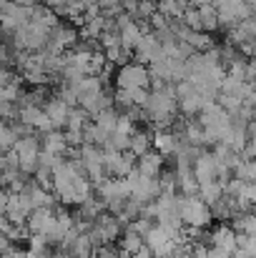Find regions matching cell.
<instances>
[{"label":"cell","mask_w":256,"mask_h":258,"mask_svg":"<svg viewBox=\"0 0 256 258\" xmlns=\"http://www.w3.org/2000/svg\"><path fill=\"white\" fill-rule=\"evenodd\" d=\"M143 120L153 125V131L161 128H171L178 113V98H176V86L169 83H159L151 81V90H148V100L141 108Z\"/></svg>","instance_id":"cell-1"},{"label":"cell","mask_w":256,"mask_h":258,"mask_svg":"<svg viewBox=\"0 0 256 258\" xmlns=\"http://www.w3.org/2000/svg\"><path fill=\"white\" fill-rule=\"evenodd\" d=\"M201 125H203V133H206V146H216L224 141L229 125H231V113L219 103V100H211L201 108L198 118H196Z\"/></svg>","instance_id":"cell-2"},{"label":"cell","mask_w":256,"mask_h":258,"mask_svg":"<svg viewBox=\"0 0 256 258\" xmlns=\"http://www.w3.org/2000/svg\"><path fill=\"white\" fill-rule=\"evenodd\" d=\"M95 196L103 201V206H106L108 213H116V216H118V213L123 211L126 201L131 198V188H128L126 178H113V175H108L103 183L95 185Z\"/></svg>","instance_id":"cell-3"},{"label":"cell","mask_w":256,"mask_h":258,"mask_svg":"<svg viewBox=\"0 0 256 258\" xmlns=\"http://www.w3.org/2000/svg\"><path fill=\"white\" fill-rule=\"evenodd\" d=\"M181 218L186 228H209L214 211L206 201H201V196H181Z\"/></svg>","instance_id":"cell-4"},{"label":"cell","mask_w":256,"mask_h":258,"mask_svg":"<svg viewBox=\"0 0 256 258\" xmlns=\"http://www.w3.org/2000/svg\"><path fill=\"white\" fill-rule=\"evenodd\" d=\"M121 233H123V223L118 221L116 213H108V211H103L88 228V236L95 246H111L113 241L121 238Z\"/></svg>","instance_id":"cell-5"},{"label":"cell","mask_w":256,"mask_h":258,"mask_svg":"<svg viewBox=\"0 0 256 258\" xmlns=\"http://www.w3.org/2000/svg\"><path fill=\"white\" fill-rule=\"evenodd\" d=\"M176 98H178V110L186 113V115H198L201 108L214 100V98H209L203 90H198L188 78L181 81V83H176Z\"/></svg>","instance_id":"cell-6"},{"label":"cell","mask_w":256,"mask_h":258,"mask_svg":"<svg viewBox=\"0 0 256 258\" xmlns=\"http://www.w3.org/2000/svg\"><path fill=\"white\" fill-rule=\"evenodd\" d=\"M113 83L116 88H151V71H148V66H143L138 60H128V63L118 66Z\"/></svg>","instance_id":"cell-7"},{"label":"cell","mask_w":256,"mask_h":258,"mask_svg":"<svg viewBox=\"0 0 256 258\" xmlns=\"http://www.w3.org/2000/svg\"><path fill=\"white\" fill-rule=\"evenodd\" d=\"M126 183H128V188H131V198L138 201L141 206H146V203H151V201H156V198L161 196V183H159V178L141 175L136 168L126 175Z\"/></svg>","instance_id":"cell-8"},{"label":"cell","mask_w":256,"mask_h":258,"mask_svg":"<svg viewBox=\"0 0 256 258\" xmlns=\"http://www.w3.org/2000/svg\"><path fill=\"white\" fill-rule=\"evenodd\" d=\"M143 243L153 251V256L156 258H171L176 251H178V246L183 243V241H178V238H173L169 231L164 228V226H159V223H151V228H148V233L143 236Z\"/></svg>","instance_id":"cell-9"},{"label":"cell","mask_w":256,"mask_h":258,"mask_svg":"<svg viewBox=\"0 0 256 258\" xmlns=\"http://www.w3.org/2000/svg\"><path fill=\"white\" fill-rule=\"evenodd\" d=\"M103 166L106 173L113 178H126L136 168V156L131 151H106L103 148Z\"/></svg>","instance_id":"cell-10"},{"label":"cell","mask_w":256,"mask_h":258,"mask_svg":"<svg viewBox=\"0 0 256 258\" xmlns=\"http://www.w3.org/2000/svg\"><path fill=\"white\" fill-rule=\"evenodd\" d=\"M81 40V33L73 28V25H56L53 30H50V35H48V50H53V53H68L76 43Z\"/></svg>","instance_id":"cell-11"},{"label":"cell","mask_w":256,"mask_h":258,"mask_svg":"<svg viewBox=\"0 0 256 258\" xmlns=\"http://www.w3.org/2000/svg\"><path fill=\"white\" fill-rule=\"evenodd\" d=\"M133 55H136V60H138V63H143V66H151L153 60H159V58L164 55V45H161L159 35H156V33H151V30H146V33H143V38L138 40V45H136Z\"/></svg>","instance_id":"cell-12"},{"label":"cell","mask_w":256,"mask_h":258,"mask_svg":"<svg viewBox=\"0 0 256 258\" xmlns=\"http://www.w3.org/2000/svg\"><path fill=\"white\" fill-rule=\"evenodd\" d=\"M178 146H181V136L176 131H171V128L153 131V136H151V148L156 153H161L164 158H173L176 151H178Z\"/></svg>","instance_id":"cell-13"},{"label":"cell","mask_w":256,"mask_h":258,"mask_svg":"<svg viewBox=\"0 0 256 258\" xmlns=\"http://www.w3.org/2000/svg\"><path fill=\"white\" fill-rule=\"evenodd\" d=\"M209 243L214 248L224 251V253H234V251H239V233L234 228H229V226H221V228H216L209 236Z\"/></svg>","instance_id":"cell-14"},{"label":"cell","mask_w":256,"mask_h":258,"mask_svg":"<svg viewBox=\"0 0 256 258\" xmlns=\"http://www.w3.org/2000/svg\"><path fill=\"white\" fill-rule=\"evenodd\" d=\"M136 171L141 173V175H148V178H159L161 171H164V156L151 148L148 153H143V156L136 158Z\"/></svg>","instance_id":"cell-15"},{"label":"cell","mask_w":256,"mask_h":258,"mask_svg":"<svg viewBox=\"0 0 256 258\" xmlns=\"http://www.w3.org/2000/svg\"><path fill=\"white\" fill-rule=\"evenodd\" d=\"M43 110L48 113V118L53 120L56 128H66V120H68V113H71V105L68 103H63L58 95H53V98H48L43 103Z\"/></svg>","instance_id":"cell-16"},{"label":"cell","mask_w":256,"mask_h":258,"mask_svg":"<svg viewBox=\"0 0 256 258\" xmlns=\"http://www.w3.org/2000/svg\"><path fill=\"white\" fill-rule=\"evenodd\" d=\"M40 148H43V151H50V153H56V156H63V158H66V153H68V141H66V133H63L61 128H53V131L43 133Z\"/></svg>","instance_id":"cell-17"},{"label":"cell","mask_w":256,"mask_h":258,"mask_svg":"<svg viewBox=\"0 0 256 258\" xmlns=\"http://www.w3.org/2000/svg\"><path fill=\"white\" fill-rule=\"evenodd\" d=\"M118 243H121V256H133L138 248H143L146 243H143V236L141 233H136L133 228H126L123 233H121V238H118Z\"/></svg>","instance_id":"cell-18"},{"label":"cell","mask_w":256,"mask_h":258,"mask_svg":"<svg viewBox=\"0 0 256 258\" xmlns=\"http://www.w3.org/2000/svg\"><path fill=\"white\" fill-rule=\"evenodd\" d=\"M66 251H68L73 258H93V253H95V243L90 241L88 233H78L76 241H73Z\"/></svg>","instance_id":"cell-19"},{"label":"cell","mask_w":256,"mask_h":258,"mask_svg":"<svg viewBox=\"0 0 256 258\" xmlns=\"http://www.w3.org/2000/svg\"><path fill=\"white\" fill-rule=\"evenodd\" d=\"M118 115H121V110L116 108V105H111V108H106V110H100V113H95L90 120L98 125V128H103L108 136L116 131V123H118Z\"/></svg>","instance_id":"cell-20"},{"label":"cell","mask_w":256,"mask_h":258,"mask_svg":"<svg viewBox=\"0 0 256 258\" xmlns=\"http://www.w3.org/2000/svg\"><path fill=\"white\" fill-rule=\"evenodd\" d=\"M198 15H201V28L206 33H214L216 28H221L219 25V10H216V5L211 0L203 3V5H198Z\"/></svg>","instance_id":"cell-21"},{"label":"cell","mask_w":256,"mask_h":258,"mask_svg":"<svg viewBox=\"0 0 256 258\" xmlns=\"http://www.w3.org/2000/svg\"><path fill=\"white\" fill-rule=\"evenodd\" d=\"M186 8H188L186 0H159V5H156V10L164 13L171 20H181L183 13H186Z\"/></svg>","instance_id":"cell-22"},{"label":"cell","mask_w":256,"mask_h":258,"mask_svg":"<svg viewBox=\"0 0 256 258\" xmlns=\"http://www.w3.org/2000/svg\"><path fill=\"white\" fill-rule=\"evenodd\" d=\"M198 196H201V201H206L211 208L224 198V183L221 180H214V183H203L201 188H198Z\"/></svg>","instance_id":"cell-23"},{"label":"cell","mask_w":256,"mask_h":258,"mask_svg":"<svg viewBox=\"0 0 256 258\" xmlns=\"http://www.w3.org/2000/svg\"><path fill=\"white\" fill-rule=\"evenodd\" d=\"M88 123H90V115L85 113L81 105H76V108H71V113H68V120H66V128H63V131H78V133H83Z\"/></svg>","instance_id":"cell-24"},{"label":"cell","mask_w":256,"mask_h":258,"mask_svg":"<svg viewBox=\"0 0 256 258\" xmlns=\"http://www.w3.org/2000/svg\"><path fill=\"white\" fill-rule=\"evenodd\" d=\"M128 151H131L136 158L143 156V153H148V151H151V133H148V131H136V133L131 136Z\"/></svg>","instance_id":"cell-25"},{"label":"cell","mask_w":256,"mask_h":258,"mask_svg":"<svg viewBox=\"0 0 256 258\" xmlns=\"http://www.w3.org/2000/svg\"><path fill=\"white\" fill-rule=\"evenodd\" d=\"M231 173H234V178H241V180H246V183L256 180V158H244V156H241V161L236 163V168Z\"/></svg>","instance_id":"cell-26"},{"label":"cell","mask_w":256,"mask_h":258,"mask_svg":"<svg viewBox=\"0 0 256 258\" xmlns=\"http://www.w3.org/2000/svg\"><path fill=\"white\" fill-rule=\"evenodd\" d=\"M15 141H18V136H15L13 125H10L8 120H0V151H3V153L10 151V148L15 146Z\"/></svg>","instance_id":"cell-27"},{"label":"cell","mask_w":256,"mask_h":258,"mask_svg":"<svg viewBox=\"0 0 256 258\" xmlns=\"http://www.w3.org/2000/svg\"><path fill=\"white\" fill-rule=\"evenodd\" d=\"M0 258H25V251H23V248H18V246L13 243L5 253H0Z\"/></svg>","instance_id":"cell-28"},{"label":"cell","mask_w":256,"mask_h":258,"mask_svg":"<svg viewBox=\"0 0 256 258\" xmlns=\"http://www.w3.org/2000/svg\"><path fill=\"white\" fill-rule=\"evenodd\" d=\"M10 81H15L13 71H10L8 66H0V86H5V83H10Z\"/></svg>","instance_id":"cell-29"},{"label":"cell","mask_w":256,"mask_h":258,"mask_svg":"<svg viewBox=\"0 0 256 258\" xmlns=\"http://www.w3.org/2000/svg\"><path fill=\"white\" fill-rule=\"evenodd\" d=\"M246 131H249V146L256 151V113H254V118H251V123L246 125Z\"/></svg>","instance_id":"cell-30"},{"label":"cell","mask_w":256,"mask_h":258,"mask_svg":"<svg viewBox=\"0 0 256 258\" xmlns=\"http://www.w3.org/2000/svg\"><path fill=\"white\" fill-rule=\"evenodd\" d=\"M8 198H10V190L5 185H0V218L5 216V206H8Z\"/></svg>","instance_id":"cell-31"},{"label":"cell","mask_w":256,"mask_h":258,"mask_svg":"<svg viewBox=\"0 0 256 258\" xmlns=\"http://www.w3.org/2000/svg\"><path fill=\"white\" fill-rule=\"evenodd\" d=\"M43 5H48V8H53V10H61V8H66V5H71L73 0H40Z\"/></svg>","instance_id":"cell-32"},{"label":"cell","mask_w":256,"mask_h":258,"mask_svg":"<svg viewBox=\"0 0 256 258\" xmlns=\"http://www.w3.org/2000/svg\"><path fill=\"white\" fill-rule=\"evenodd\" d=\"M131 258H156V256H153V251H151L148 246H143V248H138V251H136Z\"/></svg>","instance_id":"cell-33"},{"label":"cell","mask_w":256,"mask_h":258,"mask_svg":"<svg viewBox=\"0 0 256 258\" xmlns=\"http://www.w3.org/2000/svg\"><path fill=\"white\" fill-rule=\"evenodd\" d=\"M10 246H13V241H10V238H8L5 233H0V253H5V251H8Z\"/></svg>","instance_id":"cell-34"},{"label":"cell","mask_w":256,"mask_h":258,"mask_svg":"<svg viewBox=\"0 0 256 258\" xmlns=\"http://www.w3.org/2000/svg\"><path fill=\"white\" fill-rule=\"evenodd\" d=\"M13 3H18V5H28V8H33V5H38L40 0H13Z\"/></svg>","instance_id":"cell-35"},{"label":"cell","mask_w":256,"mask_h":258,"mask_svg":"<svg viewBox=\"0 0 256 258\" xmlns=\"http://www.w3.org/2000/svg\"><path fill=\"white\" fill-rule=\"evenodd\" d=\"M25 258H40V256H38L35 251H30V248H28V251H25Z\"/></svg>","instance_id":"cell-36"},{"label":"cell","mask_w":256,"mask_h":258,"mask_svg":"<svg viewBox=\"0 0 256 258\" xmlns=\"http://www.w3.org/2000/svg\"><path fill=\"white\" fill-rule=\"evenodd\" d=\"M3 166H5V153L0 151V171H3Z\"/></svg>","instance_id":"cell-37"}]
</instances>
